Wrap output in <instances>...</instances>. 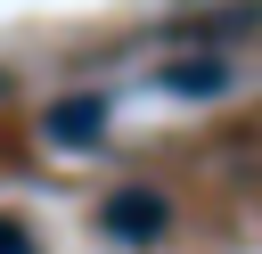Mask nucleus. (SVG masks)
Listing matches in <instances>:
<instances>
[{"label": "nucleus", "mask_w": 262, "mask_h": 254, "mask_svg": "<svg viewBox=\"0 0 262 254\" xmlns=\"http://www.w3.org/2000/svg\"><path fill=\"white\" fill-rule=\"evenodd\" d=\"M98 221H106L115 238H164V221H172V205H164L156 188H115Z\"/></svg>", "instance_id": "f257e3e1"}, {"label": "nucleus", "mask_w": 262, "mask_h": 254, "mask_svg": "<svg viewBox=\"0 0 262 254\" xmlns=\"http://www.w3.org/2000/svg\"><path fill=\"white\" fill-rule=\"evenodd\" d=\"M237 74H229V57H180V66H164V90H180V98H221Z\"/></svg>", "instance_id": "f03ea898"}, {"label": "nucleus", "mask_w": 262, "mask_h": 254, "mask_svg": "<svg viewBox=\"0 0 262 254\" xmlns=\"http://www.w3.org/2000/svg\"><path fill=\"white\" fill-rule=\"evenodd\" d=\"M98 123H106V98H66V107L49 115V139H57V147H90Z\"/></svg>", "instance_id": "7ed1b4c3"}, {"label": "nucleus", "mask_w": 262, "mask_h": 254, "mask_svg": "<svg viewBox=\"0 0 262 254\" xmlns=\"http://www.w3.org/2000/svg\"><path fill=\"white\" fill-rule=\"evenodd\" d=\"M0 254H33V229H25L16 213H0Z\"/></svg>", "instance_id": "20e7f679"}]
</instances>
